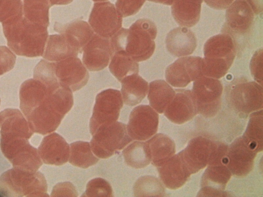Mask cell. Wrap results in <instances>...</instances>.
Here are the masks:
<instances>
[{
    "instance_id": "6da1fadb",
    "label": "cell",
    "mask_w": 263,
    "mask_h": 197,
    "mask_svg": "<svg viewBox=\"0 0 263 197\" xmlns=\"http://www.w3.org/2000/svg\"><path fill=\"white\" fill-rule=\"evenodd\" d=\"M72 92L60 84L50 88L44 98L25 115L31 129L43 135L55 130L73 106Z\"/></svg>"
},
{
    "instance_id": "7a4b0ae2",
    "label": "cell",
    "mask_w": 263,
    "mask_h": 197,
    "mask_svg": "<svg viewBox=\"0 0 263 197\" xmlns=\"http://www.w3.org/2000/svg\"><path fill=\"white\" fill-rule=\"evenodd\" d=\"M3 27L8 45L16 54L28 57L43 54L47 27L33 23L23 14L3 23Z\"/></svg>"
},
{
    "instance_id": "3957f363",
    "label": "cell",
    "mask_w": 263,
    "mask_h": 197,
    "mask_svg": "<svg viewBox=\"0 0 263 197\" xmlns=\"http://www.w3.org/2000/svg\"><path fill=\"white\" fill-rule=\"evenodd\" d=\"M157 34V27L153 21L139 19L129 29L121 28L110 37L113 53L124 51L136 62L145 61L155 51Z\"/></svg>"
},
{
    "instance_id": "277c9868",
    "label": "cell",
    "mask_w": 263,
    "mask_h": 197,
    "mask_svg": "<svg viewBox=\"0 0 263 197\" xmlns=\"http://www.w3.org/2000/svg\"><path fill=\"white\" fill-rule=\"evenodd\" d=\"M204 76L219 79L232 65L236 53V44L230 35L222 33L210 38L204 44Z\"/></svg>"
},
{
    "instance_id": "5b68a950",
    "label": "cell",
    "mask_w": 263,
    "mask_h": 197,
    "mask_svg": "<svg viewBox=\"0 0 263 197\" xmlns=\"http://www.w3.org/2000/svg\"><path fill=\"white\" fill-rule=\"evenodd\" d=\"M47 191L46 179L39 171L13 167L0 176V192L6 196H45Z\"/></svg>"
},
{
    "instance_id": "8992f818",
    "label": "cell",
    "mask_w": 263,
    "mask_h": 197,
    "mask_svg": "<svg viewBox=\"0 0 263 197\" xmlns=\"http://www.w3.org/2000/svg\"><path fill=\"white\" fill-rule=\"evenodd\" d=\"M0 146L3 154L14 168L36 172L43 164L38 150L27 139L1 135Z\"/></svg>"
},
{
    "instance_id": "52a82bcc",
    "label": "cell",
    "mask_w": 263,
    "mask_h": 197,
    "mask_svg": "<svg viewBox=\"0 0 263 197\" xmlns=\"http://www.w3.org/2000/svg\"><path fill=\"white\" fill-rule=\"evenodd\" d=\"M92 135L90 143L91 151L101 159L110 157L132 141L126 125L116 121L99 128Z\"/></svg>"
},
{
    "instance_id": "ba28073f",
    "label": "cell",
    "mask_w": 263,
    "mask_h": 197,
    "mask_svg": "<svg viewBox=\"0 0 263 197\" xmlns=\"http://www.w3.org/2000/svg\"><path fill=\"white\" fill-rule=\"evenodd\" d=\"M222 91L218 79L202 76L194 81L191 92L197 114L207 118L216 115L221 108Z\"/></svg>"
},
{
    "instance_id": "9c48e42d",
    "label": "cell",
    "mask_w": 263,
    "mask_h": 197,
    "mask_svg": "<svg viewBox=\"0 0 263 197\" xmlns=\"http://www.w3.org/2000/svg\"><path fill=\"white\" fill-rule=\"evenodd\" d=\"M123 105L120 91L108 89L96 96L92 116L89 123L90 132L93 135L100 127L115 122Z\"/></svg>"
},
{
    "instance_id": "30bf717a",
    "label": "cell",
    "mask_w": 263,
    "mask_h": 197,
    "mask_svg": "<svg viewBox=\"0 0 263 197\" xmlns=\"http://www.w3.org/2000/svg\"><path fill=\"white\" fill-rule=\"evenodd\" d=\"M229 100L237 112L248 115L262 109V87L256 82H239L233 85Z\"/></svg>"
},
{
    "instance_id": "8fae6325",
    "label": "cell",
    "mask_w": 263,
    "mask_h": 197,
    "mask_svg": "<svg viewBox=\"0 0 263 197\" xmlns=\"http://www.w3.org/2000/svg\"><path fill=\"white\" fill-rule=\"evenodd\" d=\"M88 22L96 34L109 38L121 28L122 17L110 2H97L94 4Z\"/></svg>"
},
{
    "instance_id": "7c38bea8",
    "label": "cell",
    "mask_w": 263,
    "mask_h": 197,
    "mask_svg": "<svg viewBox=\"0 0 263 197\" xmlns=\"http://www.w3.org/2000/svg\"><path fill=\"white\" fill-rule=\"evenodd\" d=\"M158 123L157 112L148 105H141L130 112L126 129L132 140L145 141L156 134Z\"/></svg>"
},
{
    "instance_id": "4fadbf2b",
    "label": "cell",
    "mask_w": 263,
    "mask_h": 197,
    "mask_svg": "<svg viewBox=\"0 0 263 197\" xmlns=\"http://www.w3.org/2000/svg\"><path fill=\"white\" fill-rule=\"evenodd\" d=\"M257 152L252 149L241 137L235 140L228 147L222 164L232 174L245 176L253 169Z\"/></svg>"
},
{
    "instance_id": "5bb4252c",
    "label": "cell",
    "mask_w": 263,
    "mask_h": 197,
    "mask_svg": "<svg viewBox=\"0 0 263 197\" xmlns=\"http://www.w3.org/2000/svg\"><path fill=\"white\" fill-rule=\"evenodd\" d=\"M215 145L216 141L199 136L191 140L186 148L178 153L191 175L208 165Z\"/></svg>"
},
{
    "instance_id": "9a60e30c",
    "label": "cell",
    "mask_w": 263,
    "mask_h": 197,
    "mask_svg": "<svg viewBox=\"0 0 263 197\" xmlns=\"http://www.w3.org/2000/svg\"><path fill=\"white\" fill-rule=\"evenodd\" d=\"M55 74L59 83L72 91L80 89L87 83V70L77 56H70L55 63Z\"/></svg>"
},
{
    "instance_id": "2e32d148",
    "label": "cell",
    "mask_w": 263,
    "mask_h": 197,
    "mask_svg": "<svg viewBox=\"0 0 263 197\" xmlns=\"http://www.w3.org/2000/svg\"><path fill=\"white\" fill-rule=\"evenodd\" d=\"M254 13L246 0H236L227 9L222 32L234 38L235 35L248 33L252 25Z\"/></svg>"
},
{
    "instance_id": "e0dca14e",
    "label": "cell",
    "mask_w": 263,
    "mask_h": 197,
    "mask_svg": "<svg viewBox=\"0 0 263 197\" xmlns=\"http://www.w3.org/2000/svg\"><path fill=\"white\" fill-rule=\"evenodd\" d=\"M82 51L83 64L90 71L106 68L114 54L109 39L96 33L93 34Z\"/></svg>"
},
{
    "instance_id": "ac0fdd59",
    "label": "cell",
    "mask_w": 263,
    "mask_h": 197,
    "mask_svg": "<svg viewBox=\"0 0 263 197\" xmlns=\"http://www.w3.org/2000/svg\"><path fill=\"white\" fill-rule=\"evenodd\" d=\"M231 175L230 171L224 165L208 166L202 176L201 189L197 196H229L224 190Z\"/></svg>"
},
{
    "instance_id": "d6986e66",
    "label": "cell",
    "mask_w": 263,
    "mask_h": 197,
    "mask_svg": "<svg viewBox=\"0 0 263 197\" xmlns=\"http://www.w3.org/2000/svg\"><path fill=\"white\" fill-rule=\"evenodd\" d=\"M175 90V94L164 113L172 122L182 124L197 114L196 106L191 90L183 89Z\"/></svg>"
},
{
    "instance_id": "ffe728a7",
    "label": "cell",
    "mask_w": 263,
    "mask_h": 197,
    "mask_svg": "<svg viewBox=\"0 0 263 197\" xmlns=\"http://www.w3.org/2000/svg\"><path fill=\"white\" fill-rule=\"evenodd\" d=\"M37 150L42 161L48 165L64 164L70 155L69 145L61 135L55 132L44 137Z\"/></svg>"
},
{
    "instance_id": "44dd1931",
    "label": "cell",
    "mask_w": 263,
    "mask_h": 197,
    "mask_svg": "<svg viewBox=\"0 0 263 197\" xmlns=\"http://www.w3.org/2000/svg\"><path fill=\"white\" fill-rule=\"evenodd\" d=\"M157 167L161 181L170 189H176L182 186L191 175L178 153Z\"/></svg>"
},
{
    "instance_id": "7402d4cb",
    "label": "cell",
    "mask_w": 263,
    "mask_h": 197,
    "mask_svg": "<svg viewBox=\"0 0 263 197\" xmlns=\"http://www.w3.org/2000/svg\"><path fill=\"white\" fill-rule=\"evenodd\" d=\"M165 45L171 54L183 57L193 53L197 46V40L191 30L181 26L173 29L167 34Z\"/></svg>"
},
{
    "instance_id": "603a6c76",
    "label": "cell",
    "mask_w": 263,
    "mask_h": 197,
    "mask_svg": "<svg viewBox=\"0 0 263 197\" xmlns=\"http://www.w3.org/2000/svg\"><path fill=\"white\" fill-rule=\"evenodd\" d=\"M54 30L63 35L68 44L78 53L82 51L94 34L90 26L82 20L74 21L65 25L56 23Z\"/></svg>"
},
{
    "instance_id": "cb8c5ba5",
    "label": "cell",
    "mask_w": 263,
    "mask_h": 197,
    "mask_svg": "<svg viewBox=\"0 0 263 197\" xmlns=\"http://www.w3.org/2000/svg\"><path fill=\"white\" fill-rule=\"evenodd\" d=\"M1 135L29 139L33 134L27 120L18 109L8 108L0 113Z\"/></svg>"
},
{
    "instance_id": "d4e9b609",
    "label": "cell",
    "mask_w": 263,
    "mask_h": 197,
    "mask_svg": "<svg viewBox=\"0 0 263 197\" xmlns=\"http://www.w3.org/2000/svg\"><path fill=\"white\" fill-rule=\"evenodd\" d=\"M203 0H174L172 4V14L181 27L195 26L199 21Z\"/></svg>"
},
{
    "instance_id": "484cf974",
    "label": "cell",
    "mask_w": 263,
    "mask_h": 197,
    "mask_svg": "<svg viewBox=\"0 0 263 197\" xmlns=\"http://www.w3.org/2000/svg\"><path fill=\"white\" fill-rule=\"evenodd\" d=\"M121 92L124 103L133 106L140 103L148 90V83L138 74L125 77L122 81Z\"/></svg>"
},
{
    "instance_id": "4316f807",
    "label": "cell",
    "mask_w": 263,
    "mask_h": 197,
    "mask_svg": "<svg viewBox=\"0 0 263 197\" xmlns=\"http://www.w3.org/2000/svg\"><path fill=\"white\" fill-rule=\"evenodd\" d=\"M146 142L150 150L152 163L156 167L162 165L175 153L174 141L165 134H157Z\"/></svg>"
},
{
    "instance_id": "83f0119b",
    "label": "cell",
    "mask_w": 263,
    "mask_h": 197,
    "mask_svg": "<svg viewBox=\"0 0 263 197\" xmlns=\"http://www.w3.org/2000/svg\"><path fill=\"white\" fill-rule=\"evenodd\" d=\"M147 98L151 107L159 113L164 112L175 94V90L167 82L157 80L149 84Z\"/></svg>"
},
{
    "instance_id": "f1b7e54d",
    "label": "cell",
    "mask_w": 263,
    "mask_h": 197,
    "mask_svg": "<svg viewBox=\"0 0 263 197\" xmlns=\"http://www.w3.org/2000/svg\"><path fill=\"white\" fill-rule=\"evenodd\" d=\"M193 70L187 57L176 60L166 69L165 77L167 82L177 88L186 87L192 81Z\"/></svg>"
},
{
    "instance_id": "f546056e",
    "label": "cell",
    "mask_w": 263,
    "mask_h": 197,
    "mask_svg": "<svg viewBox=\"0 0 263 197\" xmlns=\"http://www.w3.org/2000/svg\"><path fill=\"white\" fill-rule=\"evenodd\" d=\"M262 109L251 113L246 129L242 136L246 144L257 153L263 148Z\"/></svg>"
},
{
    "instance_id": "4dcf8cb0",
    "label": "cell",
    "mask_w": 263,
    "mask_h": 197,
    "mask_svg": "<svg viewBox=\"0 0 263 197\" xmlns=\"http://www.w3.org/2000/svg\"><path fill=\"white\" fill-rule=\"evenodd\" d=\"M43 57L49 61L58 62L70 56H77L78 52L67 43L62 34L49 36Z\"/></svg>"
},
{
    "instance_id": "1f68e13d",
    "label": "cell",
    "mask_w": 263,
    "mask_h": 197,
    "mask_svg": "<svg viewBox=\"0 0 263 197\" xmlns=\"http://www.w3.org/2000/svg\"><path fill=\"white\" fill-rule=\"evenodd\" d=\"M122 154L126 164L134 168H143L151 162L150 150L146 142H134L123 150Z\"/></svg>"
},
{
    "instance_id": "d6a6232c",
    "label": "cell",
    "mask_w": 263,
    "mask_h": 197,
    "mask_svg": "<svg viewBox=\"0 0 263 197\" xmlns=\"http://www.w3.org/2000/svg\"><path fill=\"white\" fill-rule=\"evenodd\" d=\"M110 72L121 82L126 76L138 74L139 64L124 51L114 53L109 65Z\"/></svg>"
},
{
    "instance_id": "836d02e7",
    "label": "cell",
    "mask_w": 263,
    "mask_h": 197,
    "mask_svg": "<svg viewBox=\"0 0 263 197\" xmlns=\"http://www.w3.org/2000/svg\"><path fill=\"white\" fill-rule=\"evenodd\" d=\"M70 146L69 162L72 165L87 168L98 162L99 159L93 154L88 142L77 141L71 143Z\"/></svg>"
},
{
    "instance_id": "e575fe53",
    "label": "cell",
    "mask_w": 263,
    "mask_h": 197,
    "mask_svg": "<svg viewBox=\"0 0 263 197\" xmlns=\"http://www.w3.org/2000/svg\"><path fill=\"white\" fill-rule=\"evenodd\" d=\"M50 6L48 0H24V17L33 23L48 27Z\"/></svg>"
},
{
    "instance_id": "d590c367",
    "label": "cell",
    "mask_w": 263,
    "mask_h": 197,
    "mask_svg": "<svg viewBox=\"0 0 263 197\" xmlns=\"http://www.w3.org/2000/svg\"><path fill=\"white\" fill-rule=\"evenodd\" d=\"M133 190L136 196H163L165 194L162 183L158 178L150 175L140 177L135 182Z\"/></svg>"
},
{
    "instance_id": "8d00e7d4",
    "label": "cell",
    "mask_w": 263,
    "mask_h": 197,
    "mask_svg": "<svg viewBox=\"0 0 263 197\" xmlns=\"http://www.w3.org/2000/svg\"><path fill=\"white\" fill-rule=\"evenodd\" d=\"M34 78L47 86L59 83L55 74V63L41 60L35 68Z\"/></svg>"
},
{
    "instance_id": "74e56055",
    "label": "cell",
    "mask_w": 263,
    "mask_h": 197,
    "mask_svg": "<svg viewBox=\"0 0 263 197\" xmlns=\"http://www.w3.org/2000/svg\"><path fill=\"white\" fill-rule=\"evenodd\" d=\"M82 196H112V190L110 184L106 180L97 178L91 180L87 183L86 191Z\"/></svg>"
},
{
    "instance_id": "f35d334b",
    "label": "cell",
    "mask_w": 263,
    "mask_h": 197,
    "mask_svg": "<svg viewBox=\"0 0 263 197\" xmlns=\"http://www.w3.org/2000/svg\"><path fill=\"white\" fill-rule=\"evenodd\" d=\"M145 0H117L115 6L119 14L127 17L137 13Z\"/></svg>"
},
{
    "instance_id": "ab89813d",
    "label": "cell",
    "mask_w": 263,
    "mask_h": 197,
    "mask_svg": "<svg viewBox=\"0 0 263 197\" xmlns=\"http://www.w3.org/2000/svg\"><path fill=\"white\" fill-rule=\"evenodd\" d=\"M262 48H261L255 52L250 63L252 77L261 85H262Z\"/></svg>"
},
{
    "instance_id": "60d3db41",
    "label": "cell",
    "mask_w": 263,
    "mask_h": 197,
    "mask_svg": "<svg viewBox=\"0 0 263 197\" xmlns=\"http://www.w3.org/2000/svg\"><path fill=\"white\" fill-rule=\"evenodd\" d=\"M15 55L6 47H0V75L12 69L14 65Z\"/></svg>"
},
{
    "instance_id": "b9f144b4",
    "label": "cell",
    "mask_w": 263,
    "mask_h": 197,
    "mask_svg": "<svg viewBox=\"0 0 263 197\" xmlns=\"http://www.w3.org/2000/svg\"><path fill=\"white\" fill-rule=\"evenodd\" d=\"M51 196H77L78 193L72 183L66 182L57 184L53 188Z\"/></svg>"
},
{
    "instance_id": "7bdbcfd3",
    "label": "cell",
    "mask_w": 263,
    "mask_h": 197,
    "mask_svg": "<svg viewBox=\"0 0 263 197\" xmlns=\"http://www.w3.org/2000/svg\"><path fill=\"white\" fill-rule=\"evenodd\" d=\"M209 7L217 10L227 9L234 0H204Z\"/></svg>"
},
{
    "instance_id": "ee69618b",
    "label": "cell",
    "mask_w": 263,
    "mask_h": 197,
    "mask_svg": "<svg viewBox=\"0 0 263 197\" xmlns=\"http://www.w3.org/2000/svg\"><path fill=\"white\" fill-rule=\"evenodd\" d=\"M254 13L258 14L262 12V0H246Z\"/></svg>"
},
{
    "instance_id": "f6af8a7d",
    "label": "cell",
    "mask_w": 263,
    "mask_h": 197,
    "mask_svg": "<svg viewBox=\"0 0 263 197\" xmlns=\"http://www.w3.org/2000/svg\"><path fill=\"white\" fill-rule=\"evenodd\" d=\"M50 5H67L71 3L73 0H48Z\"/></svg>"
},
{
    "instance_id": "bcb514c9",
    "label": "cell",
    "mask_w": 263,
    "mask_h": 197,
    "mask_svg": "<svg viewBox=\"0 0 263 197\" xmlns=\"http://www.w3.org/2000/svg\"><path fill=\"white\" fill-rule=\"evenodd\" d=\"M148 1L162 4L166 5H172L174 0H147Z\"/></svg>"
},
{
    "instance_id": "7dc6e473",
    "label": "cell",
    "mask_w": 263,
    "mask_h": 197,
    "mask_svg": "<svg viewBox=\"0 0 263 197\" xmlns=\"http://www.w3.org/2000/svg\"><path fill=\"white\" fill-rule=\"evenodd\" d=\"M92 1H94V2H102L106 1L107 0H92Z\"/></svg>"
},
{
    "instance_id": "c3c4849f",
    "label": "cell",
    "mask_w": 263,
    "mask_h": 197,
    "mask_svg": "<svg viewBox=\"0 0 263 197\" xmlns=\"http://www.w3.org/2000/svg\"><path fill=\"white\" fill-rule=\"evenodd\" d=\"M3 1V0H0V5L1 4V3H2Z\"/></svg>"
},
{
    "instance_id": "681fc988",
    "label": "cell",
    "mask_w": 263,
    "mask_h": 197,
    "mask_svg": "<svg viewBox=\"0 0 263 197\" xmlns=\"http://www.w3.org/2000/svg\"><path fill=\"white\" fill-rule=\"evenodd\" d=\"M0 103H1V100H0Z\"/></svg>"
}]
</instances>
